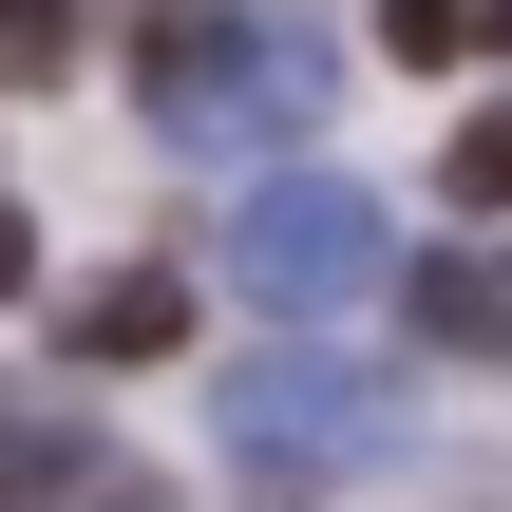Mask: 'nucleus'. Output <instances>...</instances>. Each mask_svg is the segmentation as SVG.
<instances>
[{"label":"nucleus","mask_w":512,"mask_h":512,"mask_svg":"<svg viewBox=\"0 0 512 512\" xmlns=\"http://www.w3.org/2000/svg\"><path fill=\"white\" fill-rule=\"evenodd\" d=\"M323 38L304 19H266V0H152L133 19V95H152V133L171 152H304L323 133Z\"/></svg>","instance_id":"1"},{"label":"nucleus","mask_w":512,"mask_h":512,"mask_svg":"<svg viewBox=\"0 0 512 512\" xmlns=\"http://www.w3.org/2000/svg\"><path fill=\"white\" fill-rule=\"evenodd\" d=\"M380 437H399V380H380V361H323V342H266V361H228V456H247V494L361 475Z\"/></svg>","instance_id":"2"},{"label":"nucleus","mask_w":512,"mask_h":512,"mask_svg":"<svg viewBox=\"0 0 512 512\" xmlns=\"http://www.w3.org/2000/svg\"><path fill=\"white\" fill-rule=\"evenodd\" d=\"M228 266H247V304H285V323H342V304L380 285V209H361L342 171H266V190L228 209Z\"/></svg>","instance_id":"3"},{"label":"nucleus","mask_w":512,"mask_h":512,"mask_svg":"<svg viewBox=\"0 0 512 512\" xmlns=\"http://www.w3.org/2000/svg\"><path fill=\"white\" fill-rule=\"evenodd\" d=\"M399 323H418L437 361H475V380H512V247H494V228L418 247V266H399Z\"/></svg>","instance_id":"4"},{"label":"nucleus","mask_w":512,"mask_h":512,"mask_svg":"<svg viewBox=\"0 0 512 512\" xmlns=\"http://www.w3.org/2000/svg\"><path fill=\"white\" fill-rule=\"evenodd\" d=\"M95 475H114V437H95L76 399H19V380H0V512H76Z\"/></svg>","instance_id":"5"},{"label":"nucleus","mask_w":512,"mask_h":512,"mask_svg":"<svg viewBox=\"0 0 512 512\" xmlns=\"http://www.w3.org/2000/svg\"><path fill=\"white\" fill-rule=\"evenodd\" d=\"M57 342H76V361H171V342H190V285H171V266H95V285L57 304Z\"/></svg>","instance_id":"6"},{"label":"nucleus","mask_w":512,"mask_h":512,"mask_svg":"<svg viewBox=\"0 0 512 512\" xmlns=\"http://www.w3.org/2000/svg\"><path fill=\"white\" fill-rule=\"evenodd\" d=\"M380 57L399 76H475V57H512V0H380Z\"/></svg>","instance_id":"7"},{"label":"nucleus","mask_w":512,"mask_h":512,"mask_svg":"<svg viewBox=\"0 0 512 512\" xmlns=\"http://www.w3.org/2000/svg\"><path fill=\"white\" fill-rule=\"evenodd\" d=\"M95 57V0H0V95H57Z\"/></svg>","instance_id":"8"},{"label":"nucleus","mask_w":512,"mask_h":512,"mask_svg":"<svg viewBox=\"0 0 512 512\" xmlns=\"http://www.w3.org/2000/svg\"><path fill=\"white\" fill-rule=\"evenodd\" d=\"M437 190H456V209H512V95H475V114H456V152H437Z\"/></svg>","instance_id":"9"},{"label":"nucleus","mask_w":512,"mask_h":512,"mask_svg":"<svg viewBox=\"0 0 512 512\" xmlns=\"http://www.w3.org/2000/svg\"><path fill=\"white\" fill-rule=\"evenodd\" d=\"M19 285H38V228H19V209H0V304H19Z\"/></svg>","instance_id":"10"}]
</instances>
